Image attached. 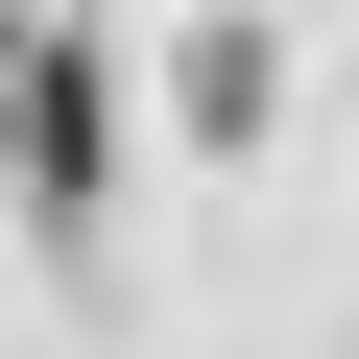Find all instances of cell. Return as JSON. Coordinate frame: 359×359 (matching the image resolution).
I'll use <instances>...</instances> for the list:
<instances>
[{"label": "cell", "instance_id": "obj_1", "mask_svg": "<svg viewBox=\"0 0 359 359\" xmlns=\"http://www.w3.org/2000/svg\"><path fill=\"white\" fill-rule=\"evenodd\" d=\"M25 192H48V216L96 192V72H72V48H25Z\"/></svg>", "mask_w": 359, "mask_h": 359}]
</instances>
